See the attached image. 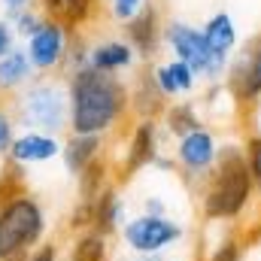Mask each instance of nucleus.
<instances>
[{"mask_svg":"<svg viewBox=\"0 0 261 261\" xmlns=\"http://www.w3.org/2000/svg\"><path fill=\"white\" fill-rule=\"evenodd\" d=\"M70 88V134L110 137L130 116V91L122 76L94 67L67 76Z\"/></svg>","mask_w":261,"mask_h":261,"instance_id":"f257e3e1","label":"nucleus"},{"mask_svg":"<svg viewBox=\"0 0 261 261\" xmlns=\"http://www.w3.org/2000/svg\"><path fill=\"white\" fill-rule=\"evenodd\" d=\"M255 182L246 164L243 143H222L219 161L200 186V216L210 225H231L243 219L255 200Z\"/></svg>","mask_w":261,"mask_h":261,"instance_id":"f03ea898","label":"nucleus"},{"mask_svg":"<svg viewBox=\"0 0 261 261\" xmlns=\"http://www.w3.org/2000/svg\"><path fill=\"white\" fill-rule=\"evenodd\" d=\"M9 110L21 130L70 134V88L67 76H34L12 100Z\"/></svg>","mask_w":261,"mask_h":261,"instance_id":"7ed1b4c3","label":"nucleus"},{"mask_svg":"<svg viewBox=\"0 0 261 261\" xmlns=\"http://www.w3.org/2000/svg\"><path fill=\"white\" fill-rule=\"evenodd\" d=\"M49 237V213L28 192L0 200V261H21Z\"/></svg>","mask_w":261,"mask_h":261,"instance_id":"20e7f679","label":"nucleus"},{"mask_svg":"<svg viewBox=\"0 0 261 261\" xmlns=\"http://www.w3.org/2000/svg\"><path fill=\"white\" fill-rule=\"evenodd\" d=\"M164 43L173 52V58L186 61L197 76H203L210 85L225 82V73L231 64V55H219L210 49L203 28H195L189 21H167L164 24Z\"/></svg>","mask_w":261,"mask_h":261,"instance_id":"39448f33","label":"nucleus"},{"mask_svg":"<svg viewBox=\"0 0 261 261\" xmlns=\"http://www.w3.org/2000/svg\"><path fill=\"white\" fill-rule=\"evenodd\" d=\"M186 237V225L173 216H130L119 234L122 246L130 255L140 258H152V255H167L176 243H182Z\"/></svg>","mask_w":261,"mask_h":261,"instance_id":"423d86ee","label":"nucleus"},{"mask_svg":"<svg viewBox=\"0 0 261 261\" xmlns=\"http://www.w3.org/2000/svg\"><path fill=\"white\" fill-rule=\"evenodd\" d=\"M219 149H222V143H219L216 130L206 128V125L192 130L182 140H176L173 161H176V170L182 173V179L189 186H203L206 182V176L213 173V167L219 161Z\"/></svg>","mask_w":261,"mask_h":261,"instance_id":"0eeeda50","label":"nucleus"},{"mask_svg":"<svg viewBox=\"0 0 261 261\" xmlns=\"http://www.w3.org/2000/svg\"><path fill=\"white\" fill-rule=\"evenodd\" d=\"M225 88L234 97V103H255L261 97V34L249 37L243 49L231 58L225 73Z\"/></svg>","mask_w":261,"mask_h":261,"instance_id":"6e6552de","label":"nucleus"},{"mask_svg":"<svg viewBox=\"0 0 261 261\" xmlns=\"http://www.w3.org/2000/svg\"><path fill=\"white\" fill-rule=\"evenodd\" d=\"M67 43H70V28L58 18H46L43 28L24 43V52L37 73H55L64 70Z\"/></svg>","mask_w":261,"mask_h":261,"instance_id":"1a4fd4ad","label":"nucleus"},{"mask_svg":"<svg viewBox=\"0 0 261 261\" xmlns=\"http://www.w3.org/2000/svg\"><path fill=\"white\" fill-rule=\"evenodd\" d=\"M158 155H161V122L158 119H137L128 134V143H125V158H122L119 176L130 179L134 173L155 167Z\"/></svg>","mask_w":261,"mask_h":261,"instance_id":"9d476101","label":"nucleus"},{"mask_svg":"<svg viewBox=\"0 0 261 261\" xmlns=\"http://www.w3.org/2000/svg\"><path fill=\"white\" fill-rule=\"evenodd\" d=\"M61 149H64V140L55 137V134H43V130H18L15 140H12V149H9V158L12 164L18 167H34V164H49L55 158H61Z\"/></svg>","mask_w":261,"mask_h":261,"instance_id":"9b49d317","label":"nucleus"},{"mask_svg":"<svg viewBox=\"0 0 261 261\" xmlns=\"http://www.w3.org/2000/svg\"><path fill=\"white\" fill-rule=\"evenodd\" d=\"M125 40L134 46L137 58H143L146 64L158 55V49L164 43V28H161V15H158L155 3H146L130 21H125Z\"/></svg>","mask_w":261,"mask_h":261,"instance_id":"f8f14e48","label":"nucleus"},{"mask_svg":"<svg viewBox=\"0 0 261 261\" xmlns=\"http://www.w3.org/2000/svg\"><path fill=\"white\" fill-rule=\"evenodd\" d=\"M128 91H130V116L134 119H161V113L167 110V97L161 94L152 67H143L134 76Z\"/></svg>","mask_w":261,"mask_h":261,"instance_id":"ddd939ff","label":"nucleus"},{"mask_svg":"<svg viewBox=\"0 0 261 261\" xmlns=\"http://www.w3.org/2000/svg\"><path fill=\"white\" fill-rule=\"evenodd\" d=\"M107 137H91V134H67L64 137V149H61V161L64 170L76 179L91 161L103 158L107 152Z\"/></svg>","mask_w":261,"mask_h":261,"instance_id":"4468645a","label":"nucleus"},{"mask_svg":"<svg viewBox=\"0 0 261 261\" xmlns=\"http://www.w3.org/2000/svg\"><path fill=\"white\" fill-rule=\"evenodd\" d=\"M152 73H155V82H158L161 94H164L170 103L179 100V97L195 94L197 79H200L195 70L186 64V61H179V58H170V61H164V64H155Z\"/></svg>","mask_w":261,"mask_h":261,"instance_id":"2eb2a0df","label":"nucleus"},{"mask_svg":"<svg viewBox=\"0 0 261 261\" xmlns=\"http://www.w3.org/2000/svg\"><path fill=\"white\" fill-rule=\"evenodd\" d=\"M125 222H128V203H125V197L119 195V186L113 182L94 200V225L91 228L100 231L103 237H119Z\"/></svg>","mask_w":261,"mask_h":261,"instance_id":"dca6fc26","label":"nucleus"},{"mask_svg":"<svg viewBox=\"0 0 261 261\" xmlns=\"http://www.w3.org/2000/svg\"><path fill=\"white\" fill-rule=\"evenodd\" d=\"M137 64V52L128 40H100L91 43L88 49V67L100 70V73H125Z\"/></svg>","mask_w":261,"mask_h":261,"instance_id":"f3484780","label":"nucleus"},{"mask_svg":"<svg viewBox=\"0 0 261 261\" xmlns=\"http://www.w3.org/2000/svg\"><path fill=\"white\" fill-rule=\"evenodd\" d=\"M34 76H37V70L31 64L24 46H15L6 55H0V94L15 97Z\"/></svg>","mask_w":261,"mask_h":261,"instance_id":"a211bd4d","label":"nucleus"},{"mask_svg":"<svg viewBox=\"0 0 261 261\" xmlns=\"http://www.w3.org/2000/svg\"><path fill=\"white\" fill-rule=\"evenodd\" d=\"M158 122H161V130L167 137H173V140H182L192 130L203 128L200 107H197L195 100H173V103H167V110L161 113Z\"/></svg>","mask_w":261,"mask_h":261,"instance_id":"6ab92c4d","label":"nucleus"},{"mask_svg":"<svg viewBox=\"0 0 261 261\" xmlns=\"http://www.w3.org/2000/svg\"><path fill=\"white\" fill-rule=\"evenodd\" d=\"M110 173H113V164H110L107 155L97 158V161H91V164L76 176V200L94 203L107 186H113V176H110Z\"/></svg>","mask_w":261,"mask_h":261,"instance_id":"aec40b11","label":"nucleus"},{"mask_svg":"<svg viewBox=\"0 0 261 261\" xmlns=\"http://www.w3.org/2000/svg\"><path fill=\"white\" fill-rule=\"evenodd\" d=\"M203 37H206L210 49L219 55H231V49H237V24L225 9L210 15V21L203 24Z\"/></svg>","mask_w":261,"mask_h":261,"instance_id":"412c9836","label":"nucleus"},{"mask_svg":"<svg viewBox=\"0 0 261 261\" xmlns=\"http://www.w3.org/2000/svg\"><path fill=\"white\" fill-rule=\"evenodd\" d=\"M67 261H110V237L100 231H82L70 240Z\"/></svg>","mask_w":261,"mask_h":261,"instance_id":"4be33fe9","label":"nucleus"},{"mask_svg":"<svg viewBox=\"0 0 261 261\" xmlns=\"http://www.w3.org/2000/svg\"><path fill=\"white\" fill-rule=\"evenodd\" d=\"M9 24H12V34L18 37V40H31L40 28H43V21H46V15L40 12V6H28V9H21V12H15V15H9L6 18Z\"/></svg>","mask_w":261,"mask_h":261,"instance_id":"5701e85b","label":"nucleus"},{"mask_svg":"<svg viewBox=\"0 0 261 261\" xmlns=\"http://www.w3.org/2000/svg\"><path fill=\"white\" fill-rule=\"evenodd\" d=\"M243 240L237 237V234H222L210 249H206V255L203 261H243Z\"/></svg>","mask_w":261,"mask_h":261,"instance_id":"b1692460","label":"nucleus"},{"mask_svg":"<svg viewBox=\"0 0 261 261\" xmlns=\"http://www.w3.org/2000/svg\"><path fill=\"white\" fill-rule=\"evenodd\" d=\"M94 6H97L94 0H61V18L58 21H64L70 31H76L94 15Z\"/></svg>","mask_w":261,"mask_h":261,"instance_id":"393cba45","label":"nucleus"},{"mask_svg":"<svg viewBox=\"0 0 261 261\" xmlns=\"http://www.w3.org/2000/svg\"><path fill=\"white\" fill-rule=\"evenodd\" d=\"M243 152H246V164H249V173H252V182H255V192L261 195V134H246L243 140Z\"/></svg>","mask_w":261,"mask_h":261,"instance_id":"a878e982","label":"nucleus"},{"mask_svg":"<svg viewBox=\"0 0 261 261\" xmlns=\"http://www.w3.org/2000/svg\"><path fill=\"white\" fill-rule=\"evenodd\" d=\"M15 134H18V122H15V116H12L9 103H6V107L0 103V161L9 158V149H12Z\"/></svg>","mask_w":261,"mask_h":261,"instance_id":"bb28decb","label":"nucleus"},{"mask_svg":"<svg viewBox=\"0 0 261 261\" xmlns=\"http://www.w3.org/2000/svg\"><path fill=\"white\" fill-rule=\"evenodd\" d=\"M146 6V0H110V12H113V18L116 21H130L140 9Z\"/></svg>","mask_w":261,"mask_h":261,"instance_id":"cd10ccee","label":"nucleus"},{"mask_svg":"<svg viewBox=\"0 0 261 261\" xmlns=\"http://www.w3.org/2000/svg\"><path fill=\"white\" fill-rule=\"evenodd\" d=\"M21 261H64V252L55 240H46L43 246H37L34 252H28Z\"/></svg>","mask_w":261,"mask_h":261,"instance_id":"c85d7f7f","label":"nucleus"},{"mask_svg":"<svg viewBox=\"0 0 261 261\" xmlns=\"http://www.w3.org/2000/svg\"><path fill=\"white\" fill-rule=\"evenodd\" d=\"M143 213H146V216H170L167 203H164L158 195H146L143 197Z\"/></svg>","mask_w":261,"mask_h":261,"instance_id":"c756f323","label":"nucleus"},{"mask_svg":"<svg viewBox=\"0 0 261 261\" xmlns=\"http://www.w3.org/2000/svg\"><path fill=\"white\" fill-rule=\"evenodd\" d=\"M9 49H15V34H12V24L0 18V55H6Z\"/></svg>","mask_w":261,"mask_h":261,"instance_id":"7c9ffc66","label":"nucleus"},{"mask_svg":"<svg viewBox=\"0 0 261 261\" xmlns=\"http://www.w3.org/2000/svg\"><path fill=\"white\" fill-rule=\"evenodd\" d=\"M0 6H3V18H9V15H15V12L34 6V0H0Z\"/></svg>","mask_w":261,"mask_h":261,"instance_id":"2f4dec72","label":"nucleus"},{"mask_svg":"<svg viewBox=\"0 0 261 261\" xmlns=\"http://www.w3.org/2000/svg\"><path fill=\"white\" fill-rule=\"evenodd\" d=\"M37 6L46 18H61V0H37Z\"/></svg>","mask_w":261,"mask_h":261,"instance_id":"473e14b6","label":"nucleus"},{"mask_svg":"<svg viewBox=\"0 0 261 261\" xmlns=\"http://www.w3.org/2000/svg\"><path fill=\"white\" fill-rule=\"evenodd\" d=\"M116 261H146V258H140V255H119Z\"/></svg>","mask_w":261,"mask_h":261,"instance_id":"72a5a7b5","label":"nucleus"},{"mask_svg":"<svg viewBox=\"0 0 261 261\" xmlns=\"http://www.w3.org/2000/svg\"><path fill=\"white\" fill-rule=\"evenodd\" d=\"M252 130H255V134H261V113L255 116V125H252Z\"/></svg>","mask_w":261,"mask_h":261,"instance_id":"f704fd0d","label":"nucleus"},{"mask_svg":"<svg viewBox=\"0 0 261 261\" xmlns=\"http://www.w3.org/2000/svg\"><path fill=\"white\" fill-rule=\"evenodd\" d=\"M255 234L261 237V213H258V222H255Z\"/></svg>","mask_w":261,"mask_h":261,"instance_id":"c9c22d12","label":"nucleus"},{"mask_svg":"<svg viewBox=\"0 0 261 261\" xmlns=\"http://www.w3.org/2000/svg\"><path fill=\"white\" fill-rule=\"evenodd\" d=\"M0 186H3V161H0Z\"/></svg>","mask_w":261,"mask_h":261,"instance_id":"e433bc0d","label":"nucleus"},{"mask_svg":"<svg viewBox=\"0 0 261 261\" xmlns=\"http://www.w3.org/2000/svg\"><path fill=\"white\" fill-rule=\"evenodd\" d=\"M173 261H192V258H173Z\"/></svg>","mask_w":261,"mask_h":261,"instance_id":"4c0bfd02","label":"nucleus"}]
</instances>
